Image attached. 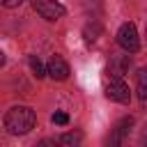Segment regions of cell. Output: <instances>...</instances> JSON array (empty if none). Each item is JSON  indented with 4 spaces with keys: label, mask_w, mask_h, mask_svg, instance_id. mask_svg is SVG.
<instances>
[{
    "label": "cell",
    "mask_w": 147,
    "mask_h": 147,
    "mask_svg": "<svg viewBox=\"0 0 147 147\" xmlns=\"http://www.w3.org/2000/svg\"><path fill=\"white\" fill-rule=\"evenodd\" d=\"M37 124V115L30 106H11L5 113V129L11 136H25Z\"/></svg>",
    "instance_id": "6da1fadb"
},
{
    "label": "cell",
    "mask_w": 147,
    "mask_h": 147,
    "mask_svg": "<svg viewBox=\"0 0 147 147\" xmlns=\"http://www.w3.org/2000/svg\"><path fill=\"white\" fill-rule=\"evenodd\" d=\"M136 92L142 101H147V67L136 74Z\"/></svg>",
    "instance_id": "ba28073f"
},
{
    "label": "cell",
    "mask_w": 147,
    "mask_h": 147,
    "mask_svg": "<svg viewBox=\"0 0 147 147\" xmlns=\"http://www.w3.org/2000/svg\"><path fill=\"white\" fill-rule=\"evenodd\" d=\"M28 62H30V69H32V74H34L37 78H44V76L48 74V69H44V64H41V60H39L37 55H30Z\"/></svg>",
    "instance_id": "30bf717a"
},
{
    "label": "cell",
    "mask_w": 147,
    "mask_h": 147,
    "mask_svg": "<svg viewBox=\"0 0 147 147\" xmlns=\"http://www.w3.org/2000/svg\"><path fill=\"white\" fill-rule=\"evenodd\" d=\"M51 122H53V124L64 126V124H69V115H67V113H62V110H55V113L51 115Z\"/></svg>",
    "instance_id": "8fae6325"
},
{
    "label": "cell",
    "mask_w": 147,
    "mask_h": 147,
    "mask_svg": "<svg viewBox=\"0 0 147 147\" xmlns=\"http://www.w3.org/2000/svg\"><path fill=\"white\" fill-rule=\"evenodd\" d=\"M2 2V7H7V9H14V7H18L23 0H0Z\"/></svg>",
    "instance_id": "7c38bea8"
},
{
    "label": "cell",
    "mask_w": 147,
    "mask_h": 147,
    "mask_svg": "<svg viewBox=\"0 0 147 147\" xmlns=\"http://www.w3.org/2000/svg\"><path fill=\"white\" fill-rule=\"evenodd\" d=\"M131 69V57L129 55H113L108 62V74L115 78H122L124 74H129Z\"/></svg>",
    "instance_id": "52a82bcc"
},
{
    "label": "cell",
    "mask_w": 147,
    "mask_h": 147,
    "mask_svg": "<svg viewBox=\"0 0 147 147\" xmlns=\"http://www.w3.org/2000/svg\"><path fill=\"white\" fill-rule=\"evenodd\" d=\"M117 44L126 51V53H136L140 48V39H138V30L133 23H124L117 30Z\"/></svg>",
    "instance_id": "7a4b0ae2"
},
{
    "label": "cell",
    "mask_w": 147,
    "mask_h": 147,
    "mask_svg": "<svg viewBox=\"0 0 147 147\" xmlns=\"http://www.w3.org/2000/svg\"><path fill=\"white\" fill-rule=\"evenodd\" d=\"M32 7L46 21H57V18L64 16V7L57 0H32Z\"/></svg>",
    "instance_id": "3957f363"
},
{
    "label": "cell",
    "mask_w": 147,
    "mask_h": 147,
    "mask_svg": "<svg viewBox=\"0 0 147 147\" xmlns=\"http://www.w3.org/2000/svg\"><path fill=\"white\" fill-rule=\"evenodd\" d=\"M131 126H133V117H122L117 124H115V129H113V133L108 136V145H119L129 133H131Z\"/></svg>",
    "instance_id": "5b68a950"
},
{
    "label": "cell",
    "mask_w": 147,
    "mask_h": 147,
    "mask_svg": "<svg viewBox=\"0 0 147 147\" xmlns=\"http://www.w3.org/2000/svg\"><path fill=\"white\" fill-rule=\"evenodd\" d=\"M80 140H83V133H78V131L64 133V136L57 138V142H60V145H67V147H76V145H80Z\"/></svg>",
    "instance_id": "9c48e42d"
},
{
    "label": "cell",
    "mask_w": 147,
    "mask_h": 147,
    "mask_svg": "<svg viewBox=\"0 0 147 147\" xmlns=\"http://www.w3.org/2000/svg\"><path fill=\"white\" fill-rule=\"evenodd\" d=\"M106 96L110 101H117V103H129L131 101V90L129 85L122 80V78H110V83L106 85Z\"/></svg>",
    "instance_id": "277c9868"
},
{
    "label": "cell",
    "mask_w": 147,
    "mask_h": 147,
    "mask_svg": "<svg viewBox=\"0 0 147 147\" xmlns=\"http://www.w3.org/2000/svg\"><path fill=\"white\" fill-rule=\"evenodd\" d=\"M48 76L53 78V80H67L69 78V64L60 57V55H53L51 60H48Z\"/></svg>",
    "instance_id": "8992f818"
}]
</instances>
